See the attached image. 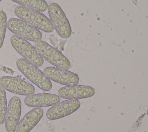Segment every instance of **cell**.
<instances>
[{"label": "cell", "instance_id": "obj_1", "mask_svg": "<svg viewBox=\"0 0 148 132\" xmlns=\"http://www.w3.org/2000/svg\"><path fill=\"white\" fill-rule=\"evenodd\" d=\"M16 15L20 19L38 30L45 32H51L54 28L50 21L45 14L36 10L17 6L14 9Z\"/></svg>", "mask_w": 148, "mask_h": 132}, {"label": "cell", "instance_id": "obj_2", "mask_svg": "<svg viewBox=\"0 0 148 132\" xmlns=\"http://www.w3.org/2000/svg\"><path fill=\"white\" fill-rule=\"evenodd\" d=\"M18 70L32 83L43 91H50L52 89L50 80L38 67L32 64L24 58H18L16 61Z\"/></svg>", "mask_w": 148, "mask_h": 132}, {"label": "cell", "instance_id": "obj_3", "mask_svg": "<svg viewBox=\"0 0 148 132\" xmlns=\"http://www.w3.org/2000/svg\"><path fill=\"white\" fill-rule=\"evenodd\" d=\"M35 47L43 59L57 68L68 69L71 68L69 60L58 50L43 41L35 43Z\"/></svg>", "mask_w": 148, "mask_h": 132}, {"label": "cell", "instance_id": "obj_4", "mask_svg": "<svg viewBox=\"0 0 148 132\" xmlns=\"http://www.w3.org/2000/svg\"><path fill=\"white\" fill-rule=\"evenodd\" d=\"M10 42L13 48L23 57L32 64L36 67H41L44 63V59L27 40L17 35H12Z\"/></svg>", "mask_w": 148, "mask_h": 132}, {"label": "cell", "instance_id": "obj_5", "mask_svg": "<svg viewBox=\"0 0 148 132\" xmlns=\"http://www.w3.org/2000/svg\"><path fill=\"white\" fill-rule=\"evenodd\" d=\"M7 28L15 35L27 41L38 42L42 38L39 30L20 19L12 18L7 21Z\"/></svg>", "mask_w": 148, "mask_h": 132}, {"label": "cell", "instance_id": "obj_6", "mask_svg": "<svg viewBox=\"0 0 148 132\" xmlns=\"http://www.w3.org/2000/svg\"><path fill=\"white\" fill-rule=\"evenodd\" d=\"M50 20L58 34L63 38H68L72 34V28L61 8L56 3L48 5Z\"/></svg>", "mask_w": 148, "mask_h": 132}, {"label": "cell", "instance_id": "obj_7", "mask_svg": "<svg viewBox=\"0 0 148 132\" xmlns=\"http://www.w3.org/2000/svg\"><path fill=\"white\" fill-rule=\"evenodd\" d=\"M0 86L5 90L16 94L29 96L35 93V88L31 83L13 76H4L0 78Z\"/></svg>", "mask_w": 148, "mask_h": 132}, {"label": "cell", "instance_id": "obj_8", "mask_svg": "<svg viewBox=\"0 0 148 132\" xmlns=\"http://www.w3.org/2000/svg\"><path fill=\"white\" fill-rule=\"evenodd\" d=\"M43 73L50 80L66 86L76 85L79 82L78 75L68 69L57 67H47L43 70Z\"/></svg>", "mask_w": 148, "mask_h": 132}, {"label": "cell", "instance_id": "obj_9", "mask_svg": "<svg viewBox=\"0 0 148 132\" xmlns=\"http://www.w3.org/2000/svg\"><path fill=\"white\" fill-rule=\"evenodd\" d=\"M80 105V101L76 99H69L60 102L47 110L46 117L50 120L62 118L76 111Z\"/></svg>", "mask_w": 148, "mask_h": 132}, {"label": "cell", "instance_id": "obj_10", "mask_svg": "<svg viewBox=\"0 0 148 132\" xmlns=\"http://www.w3.org/2000/svg\"><path fill=\"white\" fill-rule=\"evenodd\" d=\"M21 113V101L17 96L9 101L5 115V128L8 132H15Z\"/></svg>", "mask_w": 148, "mask_h": 132}, {"label": "cell", "instance_id": "obj_11", "mask_svg": "<svg viewBox=\"0 0 148 132\" xmlns=\"http://www.w3.org/2000/svg\"><path fill=\"white\" fill-rule=\"evenodd\" d=\"M95 93V89L91 86L76 85L60 88L58 91V95L64 99L79 100L91 97Z\"/></svg>", "mask_w": 148, "mask_h": 132}, {"label": "cell", "instance_id": "obj_12", "mask_svg": "<svg viewBox=\"0 0 148 132\" xmlns=\"http://www.w3.org/2000/svg\"><path fill=\"white\" fill-rule=\"evenodd\" d=\"M61 101L58 95L51 93H38L29 95L24 98V103L29 107L42 108L53 106Z\"/></svg>", "mask_w": 148, "mask_h": 132}, {"label": "cell", "instance_id": "obj_13", "mask_svg": "<svg viewBox=\"0 0 148 132\" xmlns=\"http://www.w3.org/2000/svg\"><path fill=\"white\" fill-rule=\"evenodd\" d=\"M43 113L42 108H33L19 122L15 132H29L39 123Z\"/></svg>", "mask_w": 148, "mask_h": 132}, {"label": "cell", "instance_id": "obj_14", "mask_svg": "<svg viewBox=\"0 0 148 132\" xmlns=\"http://www.w3.org/2000/svg\"><path fill=\"white\" fill-rule=\"evenodd\" d=\"M27 8L36 10L42 12L48 8L47 3L45 0H12Z\"/></svg>", "mask_w": 148, "mask_h": 132}, {"label": "cell", "instance_id": "obj_15", "mask_svg": "<svg viewBox=\"0 0 148 132\" xmlns=\"http://www.w3.org/2000/svg\"><path fill=\"white\" fill-rule=\"evenodd\" d=\"M7 100L5 90L0 86V124L5 123L7 110Z\"/></svg>", "mask_w": 148, "mask_h": 132}, {"label": "cell", "instance_id": "obj_16", "mask_svg": "<svg viewBox=\"0 0 148 132\" xmlns=\"http://www.w3.org/2000/svg\"><path fill=\"white\" fill-rule=\"evenodd\" d=\"M7 28V17L3 10H0V49L2 47Z\"/></svg>", "mask_w": 148, "mask_h": 132}, {"label": "cell", "instance_id": "obj_17", "mask_svg": "<svg viewBox=\"0 0 148 132\" xmlns=\"http://www.w3.org/2000/svg\"><path fill=\"white\" fill-rule=\"evenodd\" d=\"M146 113H147V115H148V108L147 109V111H146Z\"/></svg>", "mask_w": 148, "mask_h": 132}, {"label": "cell", "instance_id": "obj_18", "mask_svg": "<svg viewBox=\"0 0 148 132\" xmlns=\"http://www.w3.org/2000/svg\"><path fill=\"white\" fill-rule=\"evenodd\" d=\"M1 1H2V0H0V2H1Z\"/></svg>", "mask_w": 148, "mask_h": 132}]
</instances>
